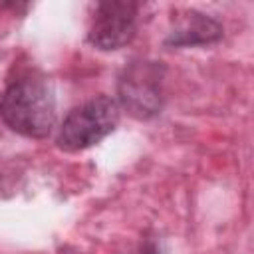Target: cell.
I'll return each mask as SVG.
<instances>
[{"label": "cell", "instance_id": "obj_1", "mask_svg": "<svg viewBox=\"0 0 254 254\" xmlns=\"http://www.w3.org/2000/svg\"><path fill=\"white\" fill-rule=\"evenodd\" d=\"M0 117L12 131L24 137H48L58 117L52 83L34 73L10 81L0 93Z\"/></svg>", "mask_w": 254, "mask_h": 254}, {"label": "cell", "instance_id": "obj_2", "mask_svg": "<svg viewBox=\"0 0 254 254\" xmlns=\"http://www.w3.org/2000/svg\"><path fill=\"white\" fill-rule=\"evenodd\" d=\"M121 117L119 103L107 95L73 107L58 129L56 143L64 151H83L115 131Z\"/></svg>", "mask_w": 254, "mask_h": 254}, {"label": "cell", "instance_id": "obj_3", "mask_svg": "<svg viewBox=\"0 0 254 254\" xmlns=\"http://www.w3.org/2000/svg\"><path fill=\"white\" fill-rule=\"evenodd\" d=\"M163 67L157 62H133L119 77V101L137 119H149L161 111Z\"/></svg>", "mask_w": 254, "mask_h": 254}, {"label": "cell", "instance_id": "obj_4", "mask_svg": "<svg viewBox=\"0 0 254 254\" xmlns=\"http://www.w3.org/2000/svg\"><path fill=\"white\" fill-rule=\"evenodd\" d=\"M139 4L127 0L95 4L87 40L97 50H119L127 46L137 32Z\"/></svg>", "mask_w": 254, "mask_h": 254}, {"label": "cell", "instance_id": "obj_5", "mask_svg": "<svg viewBox=\"0 0 254 254\" xmlns=\"http://www.w3.org/2000/svg\"><path fill=\"white\" fill-rule=\"evenodd\" d=\"M220 36H222V28L216 20H212L206 14L190 10L171 30L167 44L169 46H198V44L216 42L220 40Z\"/></svg>", "mask_w": 254, "mask_h": 254}]
</instances>
